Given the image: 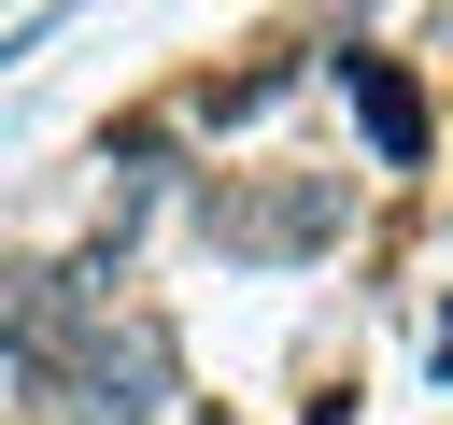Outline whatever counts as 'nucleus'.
<instances>
[{"label":"nucleus","mask_w":453,"mask_h":425,"mask_svg":"<svg viewBox=\"0 0 453 425\" xmlns=\"http://www.w3.org/2000/svg\"><path fill=\"white\" fill-rule=\"evenodd\" d=\"M184 212H198V241H212L226 269H311V255H340V227H354V170H311V156L198 170Z\"/></svg>","instance_id":"obj_1"},{"label":"nucleus","mask_w":453,"mask_h":425,"mask_svg":"<svg viewBox=\"0 0 453 425\" xmlns=\"http://www.w3.org/2000/svg\"><path fill=\"white\" fill-rule=\"evenodd\" d=\"M57 411L71 425H170L184 411V326L170 312H99L85 326V354H71V382H57Z\"/></svg>","instance_id":"obj_2"},{"label":"nucleus","mask_w":453,"mask_h":425,"mask_svg":"<svg viewBox=\"0 0 453 425\" xmlns=\"http://www.w3.org/2000/svg\"><path fill=\"white\" fill-rule=\"evenodd\" d=\"M326 85H340V113L368 128V170H425L439 156V85H425V57H396L382 28H326Z\"/></svg>","instance_id":"obj_3"},{"label":"nucleus","mask_w":453,"mask_h":425,"mask_svg":"<svg viewBox=\"0 0 453 425\" xmlns=\"http://www.w3.org/2000/svg\"><path fill=\"white\" fill-rule=\"evenodd\" d=\"M85 326H99V312L71 298V269H57V255H0V368H28V382L57 397V382H71V354H85Z\"/></svg>","instance_id":"obj_4"},{"label":"nucleus","mask_w":453,"mask_h":425,"mask_svg":"<svg viewBox=\"0 0 453 425\" xmlns=\"http://www.w3.org/2000/svg\"><path fill=\"white\" fill-rule=\"evenodd\" d=\"M425 382L453 397V283H439V312H425Z\"/></svg>","instance_id":"obj_5"},{"label":"nucleus","mask_w":453,"mask_h":425,"mask_svg":"<svg viewBox=\"0 0 453 425\" xmlns=\"http://www.w3.org/2000/svg\"><path fill=\"white\" fill-rule=\"evenodd\" d=\"M184 425H255V411H226V397H184Z\"/></svg>","instance_id":"obj_6"}]
</instances>
